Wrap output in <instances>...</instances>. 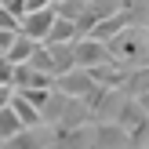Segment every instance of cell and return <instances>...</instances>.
I'll list each match as a JSON object with an SVG mask.
<instances>
[{"label": "cell", "instance_id": "10", "mask_svg": "<svg viewBox=\"0 0 149 149\" xmlns=\"http://www.w3.org/2000/svg\"><path fill=\"white\" fill-rule=\"evenodd\" d=\"M91 120H95L91 102H87V98H77V95H69L65 113H62V120H58L55 127H80V124H91Z\"/></svg>", "mask_w": 149, "mask_h": 149}, {"label": "cell", "instance_id": "6", "mask_svg": "<svg viewBox=\"0 0 149 149\" xmlns=\"http://www.w3.org/2000/svg\"><path fill=\"white\" fill-rule=\"evenodd\" d=\"M55 18H58L55 4H47V7H40V11H26V15H22V22H18V29H22V33H29L33 40H47Z\"/></svg>", "mask_w": 149, "mask_h": 149}, {"label": "cell", "instance_id": "17", "mask_svg": "<svg viewBox=\"0 0 149 149\" xmlns=\"http://www.w3.org/2000/svg\"><path fill=\"white\" fill-rule=\"evenodd\" d=\"M65 102H69V95L65 91H51V98L44 102V109H40V116H44V124H51V127H55L58 120H62V113H65Z\"/></svg>", "mask_w": 149, "mask_h": 149}, {"label": "cell", "instance_id": "11", "mask_svg": "<svg viewBox=\"0 0 149 149\" xmlns=\"http://www.w3.org/2000/svg\"><path fill=\"white\" fill-rule=\"evenodd\" d=\"M91 77H95V84H102V87H124V80H127V65L116 62V58H109V62L91 65Z\"/></svg>", "mask_w": 149, "mask_h": 149}, {"label": "cell", "instance_id": "9", "mask_svg": "<svg viewBox=\"0 0 149 149\" xmlns=\"http://www.w3.org/2000/svg\"><path fill=\"white\" fill-rule=\"evenodd\" d=\"M15 91H26V87H55V73H44L36 69L33 62H15V80H11Z\"/></svg>", "mask_w": 149, "mask_h": 149}, {"label": "cell", "instance_id": "27", "mask_svg": "<svg viewBox=\"0 0 149 149\" xmlns=\"http://www.w3.org/2000/svg\"><path fill=\"white\" fill-rule=\"evenodd\" d=\"M15 36H18V29H4V26H0V51H7V47H11V40H15Z\"/></svg>", "mask_w": 149, "mask_h": 149}, {"label": "cell", "instance_id": "28", "mask_svg": "<svg viewBox=\"0 0 149 149\" xmlns=\"http://www.w3.org/2000/svg\"><path fill=\"white\" fill-rule=\"evenodd\" d=\"M0 4H4L7 11H11V15H18V18L26 15V0H0Z\"/></svg>", "mask_w": 149, "mask_h": 149}, {"label": "cell", "instance_id": "4", "mask_svg": "<svg viewBox=\"0 0 149 149\" xmlns=\"http://www.w3.org/2000/svg\"><path fill=\"white\" fill-rule=\"evenodd\" d=\"M51 149H95V120L80 127H55Z\"/></svg>", "mask_w": 149, "mask_h": 149}, {"label": "cell", "instance_id": "5", "mask_svg": "<svg viewBox=\"0 0 149 149\" xmlns=\"http://www.w3.org/2000/svg\"><path fill=\"white\" fill-rule=\"evenodd\" d=\"M73 47H77V65H84V69H91V65L109 62V58H113L109 44L98 40V36H77V40H73Z\"/></svg>", "mask_w": 149, "mask_h": 149}, {"label": "cell", "instance_id": "3", "mask_svg": "<svg viewBox=\"0 0 149 149\" xmlns=\"http://www.w3.org/2000/svg\"><path fill=\"white\" fill-rule=\"evenodd\" d=\"M55 87H58V91H65V95H77V98H91L102 84H95L91 69L77 65V69H69V73H62V77H55Z\"/></svg>", "mask_w": 149, "mask_h": 149}, {"label": "cell", "instance_id": "15", "mask_svg": "<svg viewBox=\"0 0 149 149\" xmlns=\"http://www.w3.org/2000/svg\"><path fill=\"white\" fill-rule=\"evenodd\" d=\"M146 91H149V62L146 65H131L127 80H124V95L138 98V95H146Z\"/></svg>", "mask_w": 149, "mask_h": 149}, {"label": "cell", "instance_id": "23", "mask_svg": "<svg viewBox=\"0 0 149 149\" xmlns=\"http://www.w3.org/2000/svg\"><path fill=\"white\" fill-rule=\"evenodd\" d=\"M84 7H87V0H58L55 11L62 15V18H73V22H77L80 15H84Z\"/></svg>", "mask_w": 149, "mask_h": 149}, {"label": "cell", "instance_id": "21", "mask_svg": "<svg viewBox=\"0 0 149 149\" xmlns=\"http://www.w3.org/2000/svg\"><path fill=\"white\" fill-rule=\"evenodd\" d=\"M87 11L95 18H109V15L124 11V0H87Z\"/></svg>", "mask_w": 149, "mask_h": 149}, {"label": "cell", "instance_id": "24", "mask_svg": "<svg viewBox=\"0 0 149 149\" xmlns=\"http://www.w3.org/2000/svg\"><path fill=\"white\" fill-rule=\"evenodd\" d=\"M51 91H55V87H26V91H22V95H26V98L33 102L36 109H44V102L51 98Z\"/></svg>", "mask_w": 149, "mask_h": 149}, {"label": "cell", "instance_id": "19", "mask_svg": "<svg viewBox=\"0 0 149 149\" xmlns=\"http://www.w3.org/2000/svg\"><path fill=\"white\" fill-rule=\"evenodd\" d=\"M22 127H26V124H22V116L15 113V106L7 102V106L0 109V142H4V138H11V135H18Z\"/></svg>", "mask_w": 149, "mask_h": 149}, {"label": "cell", "instance_id": "2", "mask_svg": "<svg viewBox=\"0 0 149 149\" xmlns=\"http://www.w3.org/2000/svg\"><path fill=\"white\" fill-rule=\"evenodd\" d=\"M51 142H55V127L40 124V127H22L18 135L4 138L0 149H51Z\"/></svg>", "mask_w": 149, "mask_h": 149}, {"label": "cell", "instance_id": "18", "mask_svg": "<svg viewBox=\"0 0 149 149\" xmlns=\"http://www.w3.org/2000/svg\"><path fill=\"white\" fill-rule=\"evenodd\" d=\"M33 47H36V40H33L29 33H22V29H18V36L11 40V47H7L4 55L11 58V62H29V55H33Z\"/></svg>", "mask_w": 149, "mask_h": 149}, {"label": "cell", "instance_id": "32", "mask_svg": "<svg viewBox=\"0 0 149 149\" xmlns=\"http://www.w3.org/2000/svg\"><path fill=\"white\" fill-rule=\"evenodd\" d=\"M51 4H58V0H51Z\"/></svg>", "mask_w": 149, "mask_h": 149}, {"label": "cell", "instance_id": "12", "mask_svg": "<svg viewBox=\"0 0 149 149\" xmlns=\"http://www.w3.org/2000/svg\"><path fill=\"white\" fill-rule=\"evenodd\" d=\"M47 47H51V69H55V77L77 69V47H73V40H58V44H47Z\"/></svg>", "mask_w": 149, "mask_h": 149}, {"label": "cell", "instance_id": "1", "mask_svg": "<svg viewBox=\"0 0 149 149\" xmlns=\"http://www.w3.org/2000/svg\"><path fill=\"white\" fill-rule=\"evenodd\" d=\"M109 51L127 69L131 65H146L149 62V26H127L124 33H116L109 40Z\"/></svg>", "mask_w": 149, "mask_h": 149}, {"label": "cell", "instance_id": "30", "mask_svg": "<svg viewBox=\"0 0 149 149\" xmlns=\"http://www.w3.org/2000/svg\"><path fill=\"white\" fill-rule=\"evenodd\" d=\"M51 0H26V11H40V7H47Z\"/></svg>", "mask_w": 149, "mask_h": 149}, {"label": "cell", "instance_id": "16", "mask_svg": "<svg viewBox=\"0 0 149 149\" xmlns=\"http://www.w3.org/2000/svg\"><path fill=\"white\" fill-rule=\"evenodd\" d=\"M11 106H15V113L22 116V124H26V127H40V124H44L40 109H36V106H33V102H29L22 91H15V95H11Z\"/></svg>", "mask_w": 149, "mask_h": 149}, {"label": "cell", "instance_id": "14", "mask_svg": "<svg viewBox=\"0 0 149 149\" xmlns=\"http://www.w3.org/2000/svg\"><path fill=\"white\" fill-rule=\"evenodd\" d=\"M146 106H142V102H138V98H131V95H124V102H120V109H116V124H124V127H138V124H142L146 120Z\"/></svg>", "mask_w": 149, "mask_h": 149}, {"label": "cell", "instance_id": "29", "mask_svg": "<svg viewBox=\"0 0 149 149\" xmlns=\"http://www.w3.org/2000/svg\"><path fill=\"white\" fill-rule=\"evenodd\" d=\"M11 95H15V87H7V84H0V109L11 102Z\"/></svg>", "mask_w": 149, "mask_h": 149}, {"label": "cell", "instance_id": "20", "mask_svg": "<svg viewBox=\"0 0 149 149\" xmlns=\"http://www.w3.org/2000/svg\"><path fill=\"white\" fill-rule=\"evenodd\" d=\"M77 22L73 18H62V15H58L55 18V26H51V33H47V44H58V40H77Z\"/></svg>", "mask_w": 149, "mask_h": 149}, {"label": "cell", "instance_id": "22", "mask_svg": "<svg viewBox=\"0 0 149 149\" xmlns=\"http://www.w3.org/2000/svg\"><path fill=\"white\" fill-rule=\"evenodd\" d=\"M29 62L36 65V69H44V73H55L51 69V47L44 40H36V47H33V55H29Z\"/></svg>", "mask_w": 149, "mask_h": 149}, {"label": "cell", "instance_id": "7", "mask_svg": "<svg viewBox=\"0 0 149 149\" xmlns=\"http://www.w3.org/2000/svg\"><path fill=\"white\" fill-rule=\"evenodd\" d=\"M131 131L116 120H95V149H127Z\"/></svg>", "mask_w": 149, "mask_h": 149}, {"label": "cell", "instance_id": "13", "mask_svg": "<svg viewBox=\"0 0 149 149\" xmlns=\"http://www.w3.org/2000/svg\"><path fill=\"white\" fill-rule=\"evenodd\" d=\"M127 26H131V15H127V7H124V11L109 15V18H98V22H95V29H91L87 36H98V40H106V44H109L116 33H124Z\"/></svg>", "mask_w": 149, "mask_h": 149}, {"label": "cell", "instance_id": "8", "mask_svg": "<svg viewBox=\"0 0 149 149\" xmlns=\"http://www.w3.org/2000/svg\"><path fill=\"white\" fill-rule=\"evenodd\" d=\"M87 102H91L95 120H116V109L124 102V87H98Z\"/></svg>", "mask_w": 149, "mask_h": 149}, {"label": "cell", "instance_id": "26", "mask_svg": "<svg viewBox=\"0 0 149 149\" xmlns=\"http://www.w3.org/2000/svg\"><path fill=\"white\" fill-rule=\"evenodd\" d=\"M18 22H22L18 15H11L4 4H0V26H4V29H18Z\"/></svg>", "mask_w": 149, "mask_h": 149}, {"label": "cell", "instance_id": "31", "mask_svg": "<svg viewBox=\"0 0 149 149\" xmlns=\"http://www.w3.org/2000/svg\"><path fill=\"white\" fill-rule=\"evenodd\" d=\"M138 102H142V106H146V113H149V91H146V95H138Z\"/></svg>", "mask_w": 149, "mask_h": 149}, {"label": "cell", "instance_id": "25", "mask_svg": "<svg viewBox=\"0 0 149 149\" xmlns=\"http://www.w3.org/2000/svg\"><path fill=\"white\" fill-rule=\"evenodd\" d=\"M11 80H15V62H11L7 55H0V84L11 87Z\"/></svg>", "mask_w": 149, "mask_h": 149}]
</instances>
